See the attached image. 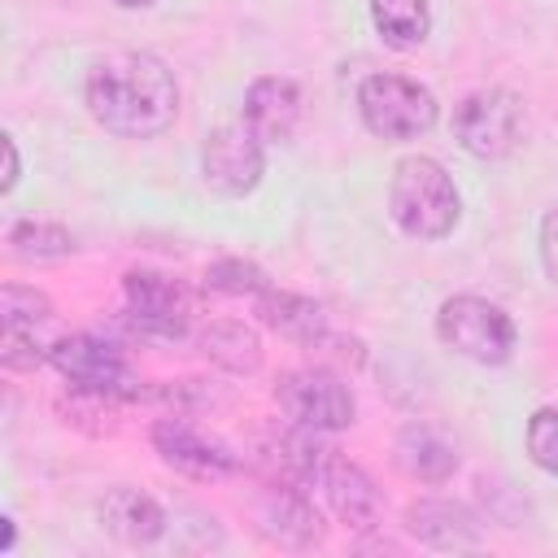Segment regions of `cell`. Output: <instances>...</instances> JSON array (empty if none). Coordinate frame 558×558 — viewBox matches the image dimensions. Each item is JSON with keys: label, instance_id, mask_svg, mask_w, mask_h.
Returning a JSON list of instances; mask_svg holds the SVG:
<instances>
[{"label": "cell", "instance_id": "22", "mask_svg": "<svg viewBox=\"0 0 558 558\" xmlns=\"http://www.w3.org/2000/svg\"><path fill=\"white\" fill-rule=\"evenodd\" d=\"M205 288H209V292H227V296H262L270 283H266V275H262L253 262H244V257H222V262H214V266L205 270Z\"/></svg>", "mask_w": 558, "mask_h": 558}, {"label": "cell", "instance_id": "3", "mask_svg": "<svg viewBox=\"0 0 558 558\" xmlns=\"http://www.w3.org/2000/svg\"><path fill=\"white\" fill-rule=\"evenodd\" d=\"M0 323H4L0 357L9 371H35L39 362H52V349L61 336H57V310L44 292L22 288V283H4Z\"/></svg>", "mask_w": 558, "mask_h": 558}, {"label": "cell", "instance_id": "26", "mask_svg": "<svg viewBox=\"0 0 558 558\" xmlns=\"http://www.w3.org/2000/svg\"><path fill=\"white\" fill-rule=\"evenodd\" d=\"M122 9H144V4H153V0H118Z\"/></svg>", "mask_w": 558, "mask_h": 558}, {"label": "cell", "instance_id": "15", "mask_svg": "<svg viewBox=\"0 0 558 558\" xmlns=\"http://www.w3.org/2000/svg\"><path fill=\"white\" fill-rule=\"evenodd\" d=\"M405 527L418 541L436 545V549H466V545L480 541V527H475L471 510L458 506V501H449V497H423V501H414L405 510Z\"/></svg>", "mask_w": 558, "mask_h": 558}, {"label": "cell", "instance_id": "18", "mask_svg": "<svg viewBox=\"0 0 558 558\" xmlns=\"http://www.w3.org/2000/svg\"><path fill=\"white\" fill-rule=\"evenodd\" d=\"M397 462H401L405 475H414V480H423V484H440V480L453 475L458 453H453V445H445L436 432H427V427H405L401 440H397Z\"/></svg>", "mask_w": 558, "mask_h": 558}, {"label": "cell", "instance_id": "12", "mask_svg": "<svg viewBox=\"0 0 558 558\" xmlns=\"http://www.w3.org/2000/svg\"><path fill=\"white\" fill-rule=\"evenodd\" d=\"M257 532L270 541V545H283V549H305V545H318L323 541V519L314 510V501L305 497V488L296 484H275L262 506H257Z\"/></svg>", "mask_w": 558, "mask_h": 558}, {"label": "cell", "instance_id": "7", "mask_svg": "<svg viewBox=\"0 0 558 558\" xmlns=\"http://www.w3.org/2000/svg\"><path fill=\"white\" fill-rule=\"evenodd\" d=\"M52 366L70 379L74 392H100V397H118V401H140V392H144V384L131 375L122 349L100 336H61L52 349Z\"/></svg>", "mask_w": 558, "mask_h": 558}, {"label": "cell", "instance_id": "21", "mask_svg": "<svg viewBox=\"0 0 558 558\" xmlns=\"http://www.w3.org/2000/svg\"><path fill=\"white\" fill-rule=\"evenodd\" d=\"M9 253L22 262H48V257H65L74 253V235L57 222H17L9 231Z\"/></svg>", "mask_w": 558, "mask_h": 558}, {"label": "cell", "instance_id": "11", "mask_svg": "<svg viewBox=\"0 0 558 558\" xmlns=\"http://www.w3.org/2000/svg\"><path fill=\"white\" fill-rule=\"evenodd\" d=\"M153 449L161 453V462H170L192 480H222L235 466V458L218 440H209L201 427H192L183 414H166L153 423Z\"/></svg>", "mask_w": 558, "mask_h": 558}, {"label": "cell", "instance_id": "14", "mask_svg": "<svg viewBox=\"0 0 558 558\" xmlns=\"http://www.w3.org/2000/svg\"><path fill=\"white\" fill-rule=\"evenodd\" d=\"M301 113V92L292 78H257L244 96V126L257 140H288Z\"/></svg>", "mask_w": 558, "mask_h": 558}, {"label": "cell", "instance_id": "16", "mask_svg": "<svg viewBox=\"0 0 558 558\" xmlns=\"http://www.w3.org/2000/svg\"><path fill=\"white\" fill-rule=\"evenodd\" d=\"M100 527L109 536H118L122 545H148V541L161 536L166 514H161V506L148 493H140V488H113L100 501Z\"/></svg>", "mask_w": 558, "mask_h": 558}, {"label": "cell", "instance_id": "13", "mask_svg": "<svg viewBox=\"0 0 558 558\" xmlns=\"http://www.w3.org/2000/svg\"><path fill=\"white\" fill-rule=\"evenodd\" d=\"M314 484L323 488L327 506H331L349 527H371V523H375V514H379V493H375L371 475H366L357 462H349V458H340V453L331 449V453L323 458Z\"/></svg>", "mask_w": 558, "mask_h": 558}, {"label": "cell", "instance_id": "25", "mask_svg": "<svg viewBox=\"0 0 558 558\" xmlns=\"http://www.w3.org/2000/svg\"><path fill=\"white\" fill-rule=\"evenodd\" d=\"M4 153H9V174H4V192L17 183V148H13V140L4 135Z\"/></svg>", "mask_w": 558, "mask_h": 558}, {"label": "cell", "instance_id": "24", "mask_svg": "<svg viewBox=\"0 0 558 558\" xmlns=\"http://www.w3.org/2000/svg\"><path fill=\"white\" fill-rule=\"evenodd\" d=\"M541 257H545V270H549V279L558 283V209L541 222Z\"/></svg>", "mask_w": 558, "mask_h": 558}, {"label": "cell", "instance_id": "8", "mask_svg": "<svg viewBox=\"0 0 558 558\" xmlns=\"http://www.w3.org/2000/svg\"><path fill=\"white\" fill-rule=\"evenodd\" d=\"M275 401L292 418V427H310V432H340L357 414L349 384L331 371H318V366L283 375L275 384Z\"/></svg>", "mask_w": 558, "mask_h": 558}, {"label": "cell", "instance_id": "23", "mask_svg": "<svg viewBox=\"0 0 558 558\" xmlns=\"http://www.w3.org/2000/svg\"><path fill=\"white\" fill-rule=\"evenodd\" d=\"M527 453L536 466L558 475V405H545L527 423Z\"/></svg>", "mask_w": 558, "mask_h": 558}, {"label": "cell", "instance_id": "10", "mask_svg": "<svg viewBox=\"0 0 558 558\" xmlns=\"http://www.w3.org/2000/svg\"><path fill=\"white\" fill-rule=\"evenodd\" d=\"M201 170H205V183L222 196H244L257 187L262 179V140L240 122V126H218L209 140H205V153H201Z\"/></svg>", "mask_w": 558, "mask_h": 558}, {"label": "cell", "instance_id": "4", "mask_svg": "<svg viewBox=\"0 0 558 558\" xmlns=\"http://www.w3.org/2000/svg\"><path fill=\"white\" fill-rule=\"evenodd\" d=\"M453 135L471 157L497 161L519 148L523 140V105L506 87H480L458 100L453 109Z\"/></svg>", "mask_w": 558, "mask_h": 558}, {"label": "cell", "instance_id": "2", "mask_svg": "<svg viewBox=\"0 0 558 558\" xmlns=\"http://www.w3.org/2000/svg\"><path fill=\"white\" fill-rule=\"evenodd\" d=\"M392 222L414 240H440L458 222V187L432 157H405L392 170L388 187Z\"/></svg>", "mask_w": 558, "mask_h": 558}, {"label": "cell", "instance_id": "20", "mask_svg": "<svg viewBox=\"0 0 558 558\" xmlns=\"http://www.w3.org/2000/svg\"><path fill=\"white\" fill-rule=\"evenodd\" d=\"M371 17L388 48H414L427 39L432 26L427 0H371Z\"/></svg>", "mask_w": 558, "mask_h": 558}, {"label": "cell", "instance_id": "6", "mask_svg": "<svg viewBox=\"0 0 558 558\" xmlns=\"http://www.w3.org/2000/svg\"><path fill=\"white\" fill-rule=\"evenodd\" d=\"M362 122L384 140H414L436 122V100L405 74H371L357 87Z\"/></svg>", "mask_w": 558, "mask_h": 558}, {"label": "cell", "instance_id": "17", "mask_svg": "<svg viewBox=\"0 0 558 558\" xmlns=\"http://www.w3.org/2000/svg\"><path fill=\"white\" fill-rule=\"evenodd\" d=\"M257 314H262V323H270V327L283 331L288 340H301V344H323V340H327V314H323L310 296L266 288V292L257 296Z\"/></svg>", "mask_w": 558, "mask_h": 558}, {"label": "cell", "instance_id": "9", "mask_svg": "<svg viewBox=\"0 0 558 558\" xmlns=\"http://www.w3.org/2000/svg\"><path fill=\"white\" fill-rule=\"evenodd\" d=\"M122 288H126V314H131L135 331L161 336V340H179L187 331L192 292L179 279H166L157 270H131Z\"/></svg>", "mask_w": 558, "mask_h": 558}, {"label": "cell", "instance_id": "1", "mask_svg": "<svg viewBox=\"0 0 558 558\" xmlns=\"http://www.w3.org/2000/svg\"><path fill=\"white\" fill-rule=\"evenodd\" d=\"M87 109L113 135H157L179 113L174 74L148 52H113L87 74Z\"/></svg>", "mask_w": 558, "mask_h": 558}, {"label": "cell", "instance_id": "5", "mask_svg": "<svg viewBox=\"0 0 558 558\" xmlns=\"http://www.w3.org/2000/svg\"><path fill=\"white\" fill-rule=\"evenodd\" d=\"M436 331L440 340L471 357V362H484V366H497L510 357L514 349V323L501 305L484 301V296H449L436 314Z\"/></svg>", "mask_w": 558, "mask_h": 558}, {"label": "cell", "instance_id": "19", "mask_svg": "<svg viewBox=\"0 0 558 558\" xmlns=\"http://www.w3.org/2000/svg\"><path fill=\"white\" fill-rule=\"evenodd\" d=\"M201 349H205L209 362H218V366L231 371V375L257 371V362H262L257 336H253L244 323H231V318H227V323H209L205 336H201Z\"/></svg>", "mask_w": 558, "mask_h": 558}]
</instances>
